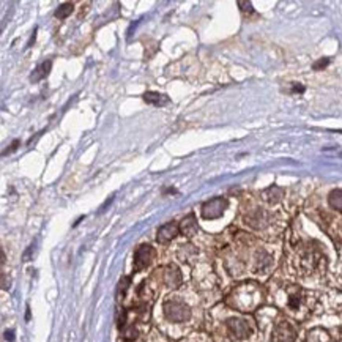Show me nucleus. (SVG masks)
Wrapping results in <instances>:
<instances>
[{"label":"nucleus","mask_w":342,"mask_h":342,"mask_svg":"<svg viewBox=\"0 0 342 342\" xmlns=\"http://www.w3.org/2000/svg\"><path fill=\"white\" fill-rule=\"evenodd\" d=\"M238 7H241V12H248V13H252V4L249 2H238Z\"/></svg>","instance_id":"dca6fc26"},{"label":"nucleus","mask_w":342,"mask_h":342,"mask_svg":"<svg viewBox=\"0 0 342 342\" xmlns=\"http://www.w3.org/2000/svg\"><path fill=\"white\" fill-rule=\"evenodd\" d=\"M5 337H7V340L13 342V340H15V333H13V331H7V333H5Z\"/></svg>","instance_id":"6ab92c4d"},{"label":"nucleus","mask_w":342,"mask_h":342,"mask_svg":"<svg viewBox=\"0 0 342 342\" xmlns=\"http://www.w3.org/2000/svg\"><path fill=\"white\" fill-rule=\"evenodd\" d=\"M153 257H155V249L150 246V244H142V246H139L134 252V263H133L134 271H141V270L147 268V266L152 263Z\"/></svg>","instance_id":"7ed1b4c3"},{"label":"nucleus","mask_w":342,"mask_h":342,"mask_svg":"<svg viewBox=\"0 0 342 342\" xmlns=\"http://www.w3.org/2000/svg\"><path fill=\"white\" fill-rule=\"evenodd\" d=\"M180 232H183V235H186V237H192V235L197 233V222H196V218L194 215H188L183 221H181L180 224Z\"/></svg>","instance_id":"1a4fd4ad"},{"label":"nucleus","mask_w":342,"mask_h":342,"mask_svg":"<svg viewBox=\"0 0 342 342\" xmlns=\"http://www.w3.org/2000/svg\"><path fill=\"white\" fill-rule=\"evenodd\" d=\"M144 100L145 103L156 106V108H161V106H166L169 103V98L163 93H158V92H147L144 95Z\"/></svg>","instance_id":"9b49d317"},{"label":"nucleus","mask_w":342,"mask_h":342,"mask_svg":"<svg viewBox=\"0 0 342 342\" xmlns=\"http://www.w3.org/2000/svg\"><path fill=\"white\" fill-rule=\"evenodd\" d=\"M164 314L170 322L181 323V322H186L191 317V309L188 304H185L180 300H167L164 303Z\"/></svg>","instance_id":"f257e3e1"},{"label":"nucleus","mask_w":342,"mask_h":342,"mask_svg":"<svg viewBox=\"0 0 342 342\" xmlns=\"http://www.w3.org/2000/svg\"><path fill=\"white\" fill-rule=\"evenodd\" d=\"M262 196L266 202H270V204H276V202H279L284 196V189L281 186H270V188H266L263 192H262Z\"/></svg>","instance_id":"9d476101"},{"label":"nucleus","mask_w":342,"mask_h":342,"mask_svg":"<svg viewBox=\"0 0 342 342\" xmlns=\"http://www.w3.org/2000/svg\"><path fill=\"white\" fill-rule=\"evenodd\" d=\"M329 205L333 207L337 211H342V189H334L329 192V197H328Z\"/></svg>","instance_id":"f8f14e48"},{"label":"nucleus","mask_w":342,"mask_h":342,"mask_svg":"<svg viewBox=\"0 0 342 342\" xmlns=\"http://www.w3.org/2000/svg\"><path fill=\"white\" fill-rule=\"evenodd\" d=\"M130 282H131V277L130 276H125L122 277V281L119 284V296H125L126 295V290H128V287H130Z\"/></svg>","instance_id":"4468645a"},{"label":"nucleus","mask_w":342,"mask_h":342,"mask_svg":"<svg viewBox=\"0 0 342 342\" xmlns=\"http://www.w3.org/2000/svg\"><path fill=\"white\" fill-rule=\"evenodd\" d=\"M51 68H52V62H51V60H46V62L40 63V65L35 68V71L32 73L30 81L34 82V84H37V82H40V81H43V79H46V78H48V74H49V71H51Z\"/></svg>","instance_id":"6e6552de"},{"label":"nucleus","mask_w":342,"mask_h":342,"mask_svg":"<svg viewBox=\"0 0 342 342\" xmlns=\"http://www.w3.org/2000/svg\"><path fill=\"white\" fill-rule=\"evenodd\" d=\"M226 208H227V200L224 197H215L211 200H207L202 205V216L205 219H216L224 215Z\"/></svg>","instance_id":"f03ea898"},{"label":"nucleus","mask_w":342,"mask_h":342,"mask_svg":"<svg viewBox=\"0 0 342 342\" xmlns=\"http://www.w3.org/2000/svg\"><path fill=\"white\" fill-rule=\"evenodd\" d=\"M180 233V226L177 222H167L164 226H161L158 229V235H156V240L159 243H167L170 240H174L177 235Z\"/></svg>","instance_id":"423d86ee"},{"label":"nucleus","mask_w":342,"mask_h":342,"mask_svg":"<svg viewBox=\"0 0 342 342\" xmlns=\"http://www.w3.org/2000/svg\"><path fill=\"white\" fill-rule=\"evenodd\" d=\"M226 325L229 329V334L235 339H244L251 334V326L243 318H229Z\"/></svg>","instance_id":"20e7f679"},{"label":"nucleus","mask_w":342,"mask_h":342,"mask_svg":"<svg viewBox=\"0 0 342 342\" xmlns=\"http://www.w3.org/2000/svg\"><path fill=\"white\" fill-rule=\"evenodd\" d=\"M73 4H62L59 8H57V12H56V18L59 19H67L71 13H73Z\"/></svg>","instance_id":"ddd939ff"},{"label":"nucleus","mask_w":342,"mask_h":342,"mask_svg":"<svg viewBox=\"0 0 342 342\" xmlns=\"http://www.w3.org/2000/svg\"><path fill=\"white\" fill-rule=\"evenodd\" d=\"M164 282H166V285L172 287V288L180 285L181 273H180V270L177 268L175 265H169V266H166V268H164Z\"/></svg>","instance_id":"0eeeda50"},{"label":"nucleus","mask_w":342,"mask_h":342,"mask_svg":"<svg viewBox=\"0 0 342 342\" xmlns=\"http://www.w3.org/2000/svg\"><path fill=\"white\" fill-rule=\"evenodd\" d=\"M301 304V293H293L290 295V298H288V306H290L292 309H298V306Z\"/></svg>","instance_id":"2eb2a0df"},{"label":"nucleus","mask_w":342,"mask_h":342,"mask_svg":"<svg viewBox=\"0 0 342 342\" xmlns=\"http://www.w3.org/2000/svg\"><path fill=\"white\" fill-rule=\"evenodd\" d=\"M328 63H329V60L328 59H322V60H318L317 63H314V70H320V68H323V67H326L328 65Z\"/></svg>","instance_id":"f3484780"},{"label":"nucleus","mask_w":342,"mask_h":342,"mask_svg":"<svg viewBox=\"0 0 342 342\" xmlns=\"http://www.w3.org/2000/svg\"><path fill=\"white\" fill-rule=\"evenodd\" d=\"M295 337H296L295 328L288 322H281L273 329V334H271L273 342H293Z\"/></svg>","instance_id":"39448f33"},{"label":"nucleus","mask_w":342,"mask_h":342,"mask_svg":"<svg viewBox=\"0 0 342 342\" xmlns=\"http://www.w3.org/2000/svg\"><path fill=\"white\" fill-rule=\"evenodd\" d=\"M293 92H295V93H303V92H304V87H303V85L293 84Z\"/></svg>","instance_id":"a211bd4d"}]
</instances>
